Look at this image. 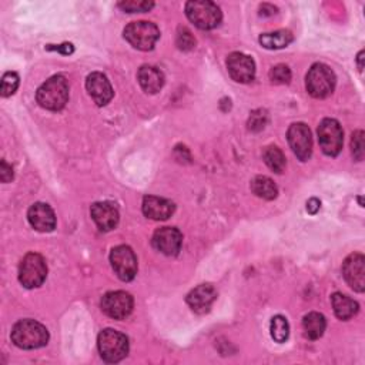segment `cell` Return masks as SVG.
Listing matches in <instances>:
<instances>
[{
  "label": "cell",
  "instance_id": "4316f807",
  "mask_svg": "<svg viewBox=\"0 0 365 365\" xmlns=\"http://www.w3.org/2000/svg\"><path fill=\"white\" fill-rule=\"evenodd\" d=\"M19 74L14 73V71H7L3 74L1 77V96L3 97H9L11 94L16 93L17 87H19Z\"/></svg>",
  "mask_w": 365,
  "mask_h": 365
},
{
  "label": "cell",
  "instance_id": "44dd1931",
  "mask_svg": "<svg viewBox=\"0 0 365 365\" xmlns=\"http://www.w3.org/2000/svg\"><path fill=\"white\" fill-rule=\"evenodd\" d=\"M331 302H332V308H334L335 315L342 321H346V319L352 318L358 312V308H359L356 301H354L352 298H349L348 295L341 294V292L332 294Z\"/></svg>",
  "mask_w": 365,
  "mask_h": 365
},
{
  "label": "cell",
  "instance_id": "5b68a950",
  "mask_svg": "<svg viewBox=\"0 0 365 365\" xmlns=\"http://www.w3.org/2000/svg\"><path fill=\"white\" fill-rule=\"evenodd\" d=\"M123 36L134 48L148 51L154 48L160 38V30L154 23L141 20L127 24L123 30Z\"/></svg>",
  "mask_w": 365,
  "mask_h": 365
},
{
  "label": "cell",
  "instance_id": "1f68e13d",
  "mask_svg": "<svg viewBox=\"0 0 365 365\" xmlns=\"http://www.w3.org/2000/svg\"><path fill=\"white\" fill-rule=\"evenodd\" d=\"M351 151L356 161H361L364 158V131L362 130H356L352 134Z\"/></svg>",
  "mask_w": 365,
  "mask_h": 365
},
{
  "label": "cell",
  "instance_id": "4dcf8cb0",
  "mask_svg": "<svg viewBox=\"0 0 365 365\" xmlns=\"http://www.w3.org/2000/svg\"><path fill=\"white\" fill-rule=\"evenodd\" d=\"M267 111L265 110H255L251 113L248 118V128L251 131H261L267 124Z\"/></svg>",
  "mask_w": 365,
  "mask_h": 365
},
{
  "label": "cell",
  "instance_id": "52a82bcc",
  "mask_svg": "<svg viewBox=\"0 0 365 365\" xmlns=\"http://www.w3.org/2000/svg\"><path fill=\"white\" fill-rule=\"evenodd\" d=\"M47 277V265L44 258L37 252L24 255L19 265V281L23 287L31 289L40 287Z\"/></svg>",
  "mask_w": 365,
  "mask_h": 365
},
{
  "label": "cell",
  "instance_id": "e575fe53",
  "mask_svg": "<svg viewBox=\"0 0 365 365\" xmlns=\"http://www.w3.org/2000/svg\"><path fill=\"white\" fill-rule=\"evenodd\" d=\"M48 50H57V51H61L63 54H70V53H73V44H70V43H66V44H60V46H57V47H51V46H48L47 47Z\"/></svg>",
  "mask_w": 365,
  "mask_h": 365
},
{
  "label": "cell",
  "instance_id": "cb8c5ba5",
  "mask_svg": "<svg viewBox=\"0 0 365 365\" xmlns=\"http://www.w3.org/2000/svg\"><path fill=\"white\" fill-rule=\"evenodd\" d=\"M251 191L264 200H274L278 194V188L275 182L265 175H257L251 181Z\"/></svg>",
  "mask_w": 365,
  "mask_h": 365
},
{
  "label": "cell",
  "instance_id": "6da1fadb",
  "mask_svg": "<svg viewBox=\"0 0 365 365\" xmlns=\"http://www.w3.org/2000/svg\"><path fill=\"white\" fill-rule=\"evenodd\" d=\"M11 341L21 349L41 348L48 341L47 328L34 319H20L13 325Z\"/></svg>",
  "mask_w": 365,
  "mask_h": 365
},
{
  "label": "cell",
  "instance_id": "5bb4252c",
  "mask_svg": "<svg viewBox=\"0 0 365 365\" xmlns=\"http://www.w3.org/2000/svg\"><path fill=\"white\" fill-rule=\"evenodd\" d=\"M227 70L237 83H250L255 76V63L248 54L234 51L227 58Z\"/></svg>",
  "mask_w": 365,
  "mask_h": 365
},
{
  "label": "cell",
  "instance_id": "e0dca14e",
  "mask_svg": "<svg viewBox=\"0 0 365 365\" xmlns=\"http://www.w3.org/2000/svg\"><path fill=\"white\" fill-rule=\"evenodd\" d=\"M90 214L100 231H110L118 224V210L108 201L94 202L90 208Z\"/></svg>",
  "mask_w": 365,
  "mask_h": 365
},
{
  "label": "cell",
  "instance_id": "603a6c76",
  "mask_svg": "<svg viewBox=\"0 0 365 365\" xmlns=\"http://www.w3.org/2000/svg\"><path fill=\"white\" fill-rule=\"evenodd\" d=\"M327 327L325 317L319 312H309L302 318L304 334L308 339H318L322 336Z\"/></svg>",
  "mask_w": 365,
  "mask_h": 365
},
{
  "label": "cell",
  "instance_id": "7a4b0ae2",
  "mask_svg": "<svg viewBox=\"0 0 365 365\" xmlns=\"http://www.w3.org/2000/svg\"><path fill=\"white\" fill-rule=\"evenodd\" d=\"M37 103L51 111H58L64 108L68 101V83L64 76H53L46 80L36 93Z\"/></svg>",
  "mask_w": 365,
  "mask_h": 365
},
{
  "label": "cell",
  "instance_id": "3957f363",
  "mask_svg": "<svg viewBox=\"0 0 365 365\" xmlns=\"http://www.w3.org/2000/svg\"><path fill=\"white\" fill-rule=\"evenodd\" d=\"M185 14L188 20L201 30L215 29L222 20L220 7L208 0L188 1L185 4Z\"/></svg>",
  "mask_w": 365,
  "mask_h": 365
},
{
  "label": "cell",
  "instance_id": "8992f818",
  "mask_svg": "<svg viewBox=\"0 0 365 365\" xmlns=\"http://www.w3.org/2000/svg\"><path fill=\"white\" fill-rule=\"evenodd\" d=\"M335 74L324 63H315L308 70L305 77L307 91L315 98L328 97L335 87Z\"/></svg>",
  "mask_w": 365,
  "mask_h": 365
},
{
  "label": "cell",
  "instance_id": "9a60e30c",
  "mask_svg": "<svg viewBox=\"0 0 365 365\" xmlns=\"http://www.w3.org/2000/svg\"><path fill=\"white\" fill-rule=\"evenodd\" d=\"M86 88L97 106H106L113 98V87L108 78L98 71H94L86 78Z\"/></svg>",
  "mask_w": 365,
  "mask_h": 365
},
{
  "label": "cell",
  "instance_id": "d6986e66",
  "mask_svg": "<svg viewBox=\"0 0 365 365\" xmlns=\"http://www.w3.org/2000/svg\"><path fill=\"white\" fill-rule=\"evenodd\" d=\"M141 207H143V214L147 218H151L155 221L170 218L175 210V205L173 201H170L167 198L155 197V195L144 197Z\"/></svg>",
  "mask_w": 365,
  "mask_h": 365
},
{
  "label": "cell",
  "instance_id": "d6a6232c",
  "mask_svg": "<svg viewBox=\"0 0 365 365\" xmlns=\"http://www.w3.org/2000/svg\"><path fill=\"white\" fill-rule=\"evenodd\" d=\"M11 178H13L11 165H9L4 160H1V163H0V180L3 182H9Z\"/></svg>",
  "mask_w": 365,
  "mask_h": 365
},
{
  "label": "cell",
  "instance_id": "ac0fdd59",
  "mask_svg": "<svg viewBox=\"0 0 365 365\" xmlns=\"http://www.w3.org/2000/svg\"><path fill=\"white\" fill-rule=\"evenodd\" d=\"M215 298L217 292L211 284H200L198 287L188 292L185 301L194 312L204 314L211 308Z\"/></svg>",
  "mask_w": 365,
  "mask_h": 365
},
{
  "label": "cell",
  "instance_id": "ffe728a7",
  "mask_svg": "<svg viewBox=\"0 0 365 365\" xmlns=\"http://www.w3.org/2000/svg\"><path fill=\"white\" fill-rule=\"evenodd\" d=\"M137 80L145 93L154 94L164 86V74L158 67L141 66L137 73Z\"/></svg>",
  "mask_w": 365,
  "mask_h": 365
},
{
  "label": "cell",
  "instance_id": "d4e9b609",
  "mask_svg": "<svg viewBox=\"0 0 365 365\" xmlns=\"http://www.w3.org/2000/svg\"><path fill=\"white\" fill-rule=\"evenodd\" d=\"M262 158L265 161V164L277 174H281L285 168V155L284 153L275 147V145H269L264 150L262 153Z\"/></svg>",
  "mask_w": 365,
  "mask_h": 365
},
{
  "label": "cell",
  "instance_id": "277c9868",
  "mask_svg": "<svg viewBox=\"0 0 365 365\" xmlns=\"http://www.w3.org/2000/svg\"><path fill=\"white\" fill-rule=\"evenodd\" d=\"M97 345H98V351H100L101 358L106 362H110V364L121 361L128 354V339H127V336L124 334L115 331V329H111V328L103 329L98 334Z\"/></svg>",
  "mask_w": 365,
  "mask_h": 365
},
{
  "label": "cell",
  "instance_id": "7c38bea8",
  "mask_svg": "<svg viewBox=\"0 0 365 365\" xmlns=\"http://www.w3.org/2000/svg\"><path fill=\"white\" fill-rule=\"evenodd\" d=\"M342 275L346 284L356 292L365 289V258L359 252L348 255L342 264Z\"/></svg>",
  "mask_w": 365,
  "mask_h": 365
},
{
  "label": "cell",
  "instance_id": "4fadbf2b",
  "mask_svg": "<svg viewBox=\"0 0 365 365\" xmlns=\"http://www.w3.org/2000/svg\"><path fill=\"white\" fill-rule=\"evenodd\" d=\"M151 242L161 254L175 257L182 245V234L174 227H161L154 232Z\"/></svg>",
  "mask_w": 365,
  "mask_h": 365
},
{
  "label": "cell",
  "instance_id": "ba28073f",
  "mask_svg": "<svg viewBox=\"0 0 365 365\" xmlns=\"http://www.w3.org/2000/svg\"><path fill=\"white\" fill-rule=\"evenodd\" d=\"M318 143L324 154L329 157L338 155L344 143L341 124L334 118H324L318 125Z\"/></svg>",
  "mask_w": 365,
  "mask_h": 365
},
{
  "label": "cell",
  "instance_id": "8d00e7d4",
  "mask_svg": "<svg viewBox=\"0 0 365 365\" xmlns=\"http://www.w3.org/2000/svg\"><path fill=\"white\" fill-rule=\"evenodd\" d=\"M362 60H364V51H359V54H358V57H356V61H358V68H359V71H362V68H364Z\"/></svg>",
  "mask_w": 365,
  "mask_h": 365
},
{
  "label": "cell",
  "instance_id": "d590c367",
  "mask_svg": "<svg viewBox=\"0 0 365 365\" xmlns=\"http://www.w3.org/2000/svg\"><path fill=\"white\" fill-rule=\"evenodd\" d=\"M275 13H277V9L274 6H271V4H262L259 7V16L265 17V16H272Z\"/></svg>",
  "mask_w": 365,
  "mask_h": 365
},
{
  "label": "cell",
  "instance_id": "f546056e",
  "mask_svg": "<svg viewBox=\"0 0 365 365\" xmlns=\"http://www.w3.org/2000/svg\"><path fill=\"white\" fill-rule=\"evenodd\" d=\"M118 7L123 9L127 13H143L148 11L154 7L153 1H135V0H128V1H120Z\"/></svg>",
  "mask_w": 365,
  "mask_h": 365
},
{
  "label": "cell",
  "instance_id": "2e32d148",
  "mask_svg": "<svg viewBox=\"0 0 365 365\" xmlns=\"http://www.w3.org/2000/svg\"><path fill=\"white\" fill-rule=\"evenodd\" d=\"M30 225L40 232H50L56 228V215L46 202H34L27 211Z\"/></svg>",
  "mask_w": 365,
  "mask_h": 365
},
{
  "label": "cell",
  "instance_id": "f1b7e54d",
  "mask_svg": "<svg viewBox=\"0 0 365 365\" xmlns=\"http://www.w3.org/2000/svg\"><path fill=\"white\" fill-rule=\"evenodd\" d=\"M269 80L274 84H288L291 80V70L285 64H277L269 70Z\"/></svg>",
  "mask_w": 365,
  "mask_h": 365
},
{
  "label": "cell",
  "instance_id": "484cf974",
  "mask_svg": "<svg viewBox=\"0 0 365 365\" xmlns=\"http://www.w3.org/2000/svg\"><path fill=\"white\" fill-rule=\"evenodd\" d=\"M269 331H271V336L274 341L285 342L289 335V325H288L287 318L282 315L272 317L271 324H269Z\"/></svg>",
  "mask_w": 365,
  "mask_h": 365
},
{
  "label": "cell",
  "instance_id": "83f0119b",
  "mask_svg": "<svg viewBox=\"0 0 365 365\" xmlns=\"http://www.w3.org/2000/svg\"><path fill=\"white\" fill-rule=\"evenodd\" d=\"M175 44L180 50L182 51H188L191 48L195 47V38L192 36V33L187 29V27H180L177 30V36H175Z\"/></svg>",
  "mask_w": 365,
  "mask_h": 365
},
{
  "label": "cell",
  "instance_id": "9c48e42d",
  "mask_svg": "<svg viewBox=\"0 0 365 365\" xmlns=\"http://www.w3.org/2000/svg\"><path fill=\"white\" fill-rule=\"evenodd\" d=\"M110 262L121 281H131L137 274V257L128 245H117L110 252Z\"/></svg>",
  "mask_w": 365,
  "mask_h": 365
},
{
  "label": "cell",
  "instance_id": "30bf717a",
  "mask_svg": "<svg viewBox=\"0 0 365 365\" xmlns=\"http://www.w3.org/2000/svg\"><path fill=\"white\" fill-rule=\"evenodd\" d=\"M101 311L113 319H125L133 311V297L124 291H111L101 298Z\"/></svg>",
  "mask_w": 365,
  "mask_h": 365
},
{
  "label": "cell",
  "instance_id": "836d02e7",
  "mask_svg": "<svg viewBox=\"0 0 365 365\" xmlns=\"http://www.w3.org/2000/svg\"><path fill=\"white\" fill-rule=\"evenodd\" d=\"M319 207H321V202H319L318 198H309V200L307 201V211H308L309 214H317V211L319 210Z\"/></svg>",
  "mask_w": 365,
  "mask_h": 365
},
{
  "label": "cell",
  "instance_id": "8fae6325",
  "mask_svg": "<svg viewBox=\"0 0 365 365\" xmlns=\"http://www.w3.org/2000/svg\"><path fill=\"white\" fill-rule=\"evenodd\" d=\"M287 137L292 153L301 161H307L312 154V137L309 127L304 123H294L289 125Z\"/></svg>",
  "mask_w": 365,
  "mask_h": 365
},
{
  "label": "cell",
  "instance_id": "7402d4cb",
  "mask_svg": "<svg viewBox=\"0 0 365 365\" xmlns=\"http://www.w3.org/2000/svg\"><path fill=\"white\" fill-rule=\"evenodd\" d=\"M259 44L268 50L284 48L292 43L294 36L289 30H277L272 33H264L259 36Z\"/></svg>",
  "mask_w": 365,
  "mask_h": 365
}]
</instances>
